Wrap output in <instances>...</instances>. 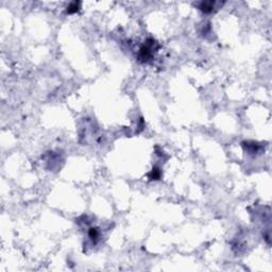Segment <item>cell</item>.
<instances>
[{"label":"cell","mask_w":272,"mask_h":272,"mask_svg":"<svg viewBox=\"0 0 272 272\" xmlns=\"http://www.w3.org/2000/svg\"><path fill=\"white\" fill-rule=\"evenodd\" d=\"M200 9L205 13H209L214 9V2H202L200 4Z\"/></svg>","instance_id":"1"},{"label":"cell","mask_w":272,"mask_h":272,"mask_svg":"<svg viewBox=\"0 0 272 272\" xmlns=\"http://www.w3.org/2000/svg\"><path fill=\"white\" fill-rule=\"evenodd\" d=\"M161 178V171L158 169H154L152 170V179L153 180H158Z\"/></svg>","instance_id":"4"},{"label":"cell","mask_w":272,"mask_h":272,"mask_svg":"<svg viewBox=\"0 0 272 272\" xmlns=\"http://www.w3.org/2000/svg\"><path fill=\"white\" fill-rule=\"evenodd\" d=\"M80 9V2H72L68 6L67 8V13L68 14H73V13H77Z\"/></svg>","instance_id":"3"},{"label":"cell","mask_w":272,"mask_h":272,"mask_svg":"<svg viewBox=\"0 0 272 272\" xmlns=\"http://www.w3.org/2000/svg\"><path fill=\"white\" fill-rule=\"evenodd\" d=\"M88 236L89 238L93 240V242H96L98 238H99V231L96 227H92V229L88 231Z\"/></svg>","instance_id":"2"}]
</instances>
